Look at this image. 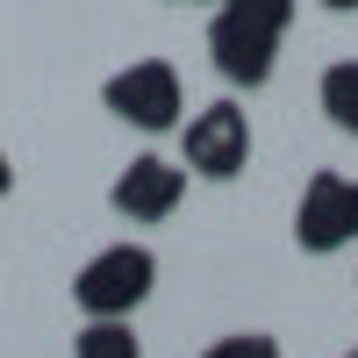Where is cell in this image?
<instances>
[{"label": "cell", "instance_id": "cell-1", "mask_svg": "<svg viewBox=\"0 0 358 358\" xmlns=\"http://www.w3.org/2000/svg\"><path fill=\"white\" fill-rule=\"evenodd\" d=\"M101 108H108L122 129L165 136V129L187 122V86H179L172 57H129L122 72H108V79H101Z\"/></svg>", "mask_w": 358, "mask_h": 358}, {"label": "cell", "instance_id": "cell-2", "mask_svg": "<svg viewBox=\"0 0 358 358\" xmlns=\"http://www.w3.org/2000/svg\"><path fill=\"white\" fill-rule=\"evenodd\" d=\"M158 294V251L151 244H101L94 258L72 273V301L79 315H136Z\"/></svg>", "mask_w": 358, "mask_h": 358}, {"label": "cell", "instance_id": "cell-3", "mask_svg": "<svg viewBox=\"0 0 358 358\" xmlns=\"http://www.w3.org/2000/svg\"><path fill=\"white\" fill-rule=\"evenodd\" d=\"M280 22L265 15H244V8H215L208 15V65L222 72V86L236 94H258V86H273L280 72Z\"/></svg>", "mask_w": 358, "mask_h": 358}, {"label": "cell", "instance_id": "cell-4", "mask_svg": "<svg viewBox=\"0 0 358 358\" xmlns=\"http://www.w3.org/2000/svg\"><path fill=\"white\" fill-rule=\"evenodd\" d=\"M251 151H258V136H251V115L236 101H208V108H194L187 122H179V165L194 179H208V187L236 179L251 165Z\"/></svg>", "mask_w": 358, "mask_h": 358}, {"label": "cell", "instance_id": "cell-5", "mask_svg": "<svg viewBox=\"0 0 358 358\" xmlns=\"http://www.w3.org/2000/svg\"><path fill=\"white\" fill-rule=\"evenodd\" d=\"M294 244L308 258H337V251H358V179L351 172H330L322 165L301 201H294Z\"/></svg>", "mask_w": 358, "mask_h": 358}, {"label": "cell", "instance_id": "cell-6", "mask_svg": "<svg viewBox=\"0 0 358 358\" xmlns=\"http://www.w3.org/2000/svg\"><path fill=\"white\" fill-rule=\"evenodd\" d=\"M187 165H179V158H158V151H136L122 172H115L108 179V208H115V215H122V222H143V229H151V222H165V215H179V201H187Z\"/></svg>", "mask_w": 358, "mask_h": 358}, {"label": "cell", "instance_id": "cell-7", "mask_svg": "<svg viewBox=\"0 0 358 358\" xmlns=\"http://www.w3.org/2000/svg\"><path fill=\"white\" fill-rule=\"evenodd\" d=\"M315 108L330 115V129H337V136H358V57L322 65V79H315Z\"/></svg>", "mask_w": 358, "mask_h": 358}, {"label": "cell", "instance_id": "cell-8", "mask_svg": "<svg viewBox=\"0 0 358 358\" xmlns=\"http://www.w3.org/2000/svg\"><path fill=\"white\" fill-rule=\"evenodd\" d=\"M72 358H143V337L129 315H86L72 337Z\"/></svg>", "mask_w": 358, "mask_h": 358}, {"label": "cell", "instance_id": "cell-9", "mask_svg": "<svg viewBox=\"0 0 358 358\" xmlns=\"http://www.w3.org/2000/svg\"><path fill=\"white\" fill-rule=\"evenodd\" d=\"M201 358H287L280 351V337H265V330H229V337H215Z\"/></svg>", "mask_w": 358, "mask_h": 358}, {"label": "cell", "instance_id": "cell-10", "mask_svg": "<svg viewBox=\"0 0 358 358\" xmlns=\"http://www.w3.org/2000/svg\"><path fill=\"white\" fill-rule=\"evenodd\" d=\"M215 8H244V15H265V22H294V0H215Z\"/></svg>", "mask_w": 358, "mask_h": 358}, {"label": "cell", "instance_id": "cell-11", "mask_svg": "<svg viewBox=\"0 0 358 358\" xmlns=\"http://www.w3.org/2000/svg\"><path fill=\"white\" fill-rule=\"evenodd\" d=\"M8 194H15V158L0 151V201H8Z\"/></svg>", "mask_w": 358, "mask_h": 358}, {"label": "cell", "instance_id": "cell-12", "mask_svg": "<svg viewBox=\"0 0 358 358\" xmlns=\"http://www.w3.org/2000/svg\"><path fill=\"white\" fill-rule=\"evenodd\" d=\"M322 8H330V15H358V0H322Z\"/></svg>", "mask_w": 358, "mask_h": 358}, {"label": "cell", "instance_id": "cell-13", "mask_svg": "<svg viewBox=\"0 0 358 358\" xmlns=\"http://www.w3.org/2000/svg\"><path fill=\"white\" fill-rule=\"evenodd\" d=\"M337 358H358V344H351V351H337Z\"/></svg>", "mask_w": 358, "mask_h": 358}, {"label": "cell", "instance_id": "cell-14", "mask_svg": "<svg viewBox=\"0 0 358 358\" xmlns=\"http://www.w3.org/2000/svg\"><path fill=\"white\" fill-rule=\"evenodd\" d=\"M179 8H194V0H179Z\"/></svg>", "mask_w": 358, "mask_h": 358}]
</instances>
